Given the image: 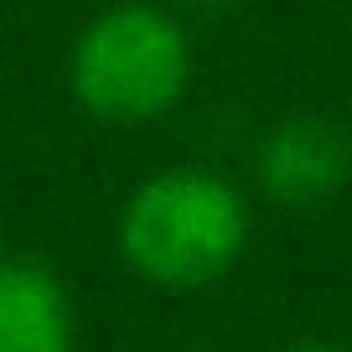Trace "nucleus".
I'll return each mask as SVG.
<instances>
[{"instance_id":"f257e3e1","label":"nucleus","mask_w":352,"mask_h":352,"mask_svg":"<svg viewBox=\"0 0 352 352\" xmlns=\"http://www.w3.org/2000/svg\"><path fill=\"white\" fill-rule=\"evenodd\" d=\"M249 243V202L208 166H166L120 208V254L161 290H202L239 264Z\"/></svg>"},{"instance_id":"f03ea898","label":"nucleus","mask_w":352,"mask_h":352,"mask_svg":"<svg viewBox=\"0 0 352 352\" xmlns=\"http://www.w3.org/2000/svg\"><path fill=\"white\" fill-rule=\"evenodd\" d=\"M192 83V36L155 0H120L78 32L67 88L104 124H151L182 104Z\"/></svg>"},{"instance_id":"7ed1b4c3","label":"nucleus","mask_w":352,"mask_h":352,"mask_svg":"<svg viewBox=\"0 0 352 352\" xmlns=\"http://www.w3.org/2000/svg\"><path fill=\"white\" fill-rule=\"evenodd\" d=\"M259 192L280 208H316L352 182V130L327 114H290L270 124L254 151Z\"/></svg>"},{"instance_id":"20e7f679","label":"nucleus","mask_w":352,"mask_h":352,"mask_svg":"<svg viewBox=\"0 0 352 352\" xmlns=\"http://www.w3.org/2000/svg\"><path fill=\"white\" fill-rule=\"evenodd\" d=\"M0 352H73V306L36 259H0Z\"/></svg>"},{"instance_id":"39448f33","label":"nucleus","mask_w":352,"mask_h":352,"mask_svg":"<svg viewBox=\"0 0 352 352\" xmlns=\"http://www.w3.org/2000/svg\"><path fill=\"white\" fill-rule=\"evenodd\" d=\"M285 352H347V347H337V342H296Z\"/></svg>"},{"instance_id":"423d86ee","label":"nucleus","mask_w":352,"mask_h":352,"mask_svg":"<svg viewBox=\"0 0 352 352\" xmlns=\"http://www.w3.org/2000/svg\"><path fill=\"white\" fill-rule=\"evenodd\" d=\"M192 6H202V11H233V6H243V0H192Z\"/></svg>"}]
</instances>
